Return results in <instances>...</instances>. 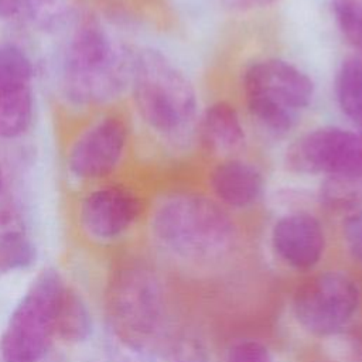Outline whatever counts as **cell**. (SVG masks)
I'll use <instances>...</instances> for the list:
<instances>
[{"instance_id": "5b68a950", "label": "cell", "mask_w": 362, "mask_h": 362, "mask_svg": "<svg viewBox=\"0 0 362 362\" xmlns=\"http://www.w3.org/2000/svg\"><path fill=\"white\" fill-rule=\"evenodd\" d=\"M65 284L54 269L33 279L0 335L1 362H41L57 338V307Z\"/></svg>"}, {"instance_id": "7a4b0ae2", "label": "cell", "mask_w": 362, "mask_h": 362, "mask_svg": "<svg viewBox=\"0 0 362 362\" xmlns=\"http://www.w3.org/2000/svg\"><path fill=\"white\" fill-rule=\"evenodd\" d=\"M148 228L157 247L191 270H215L238 246V229L218 201L182 192L161 199L150 214Z\"/></svg>"}, {"instance_id": "30bf717a", "label": "cell", "mask_w": 362, "mask_h": 362, "mask_svg": "<svg viewBox=\"0 0 362 362\" xmlns=\"http://www.w3.org/2000/svg\"><path fill=\"white\" fill-rule=\"evenodd\" d=\"M286 167L305 175L362 173V134L335 126L314 129L287 148Z\"/></svg>"}, {"instance_id": "52a82bcc", "label": "cell", "mask_w": 362, "mask_h": 362, "mask_svg": "<svg viewBox=\"0 0 362 362\" xmlns=\"http://www.w3.org/2000/svg\"><path fill=\"white\" fill-rule=\"evenodd\" d=\"M130 144V127L117 112H93L69 137L64 151L68 178L82 187L112 180Z\"/></svg>"}, {"instance_id": "3957f363", "label": "cell", "mask_w": 362, "mask_h": 362, "mask_svg": "<svg viewBox=\"0 0 362 362\" xmlns=\"http://www.w3.org/2000/svg\"><path fill=\"white\" fill-rule=\"evenodd\" d=\"M129 90L140 120L161 137H180L195 120L198 99L192 82L157 48L134 51Z\"/></svg>"}, {"instance_id": "8992f818", "label": "cell", "mask_w": 362, "mask_h": 362, "mask_svg": "<svg viewBox=\"0 0 362 362\" xmlns=\"http://www.w3.org/2000/svg\"><path fill=\"white\" fill-rule=\"evenodd\" d=\"M243 90L252 117L270 132L286 133L310 105L314 83L291 62L267 58L247 66Z\"/></svg>"}, {"instance_id": "cb8c5ba5", "label": "cell", "mask_w": 362, "mask_h": 362, "mask_svg": "<svg viewBox=\"0 0 362 362\" xmlns=\"http://www.w3.org/2000/svg\"><path fill=\"white\" fill-rule=\"evenodd\" d=\"M223 7L232 11H252L273 6L281 0H219Z\"/></svg>"}, {"instance_id": "4fadbf2b", "label": "cell", "mask_w": 362, "mask_h": 362, "mask_svg": "<svg viewBox=\"0 0 362 362\" xmlns=\"http://www.w3.org/2000/svg\"><path fill=\"white\" fill-rule=\"evenodd\" d=\"M262 173L250 163L226 160L218 164L211 174V189L216 201L232 209H245L259 201L263 194Z\"/></svg>"}, {"instance_id": "ba28073f", "label": "cell", "mask_w": 362, "mask_h": 362, "mask_svg": "<svg viewBox=\"0 0 362 362\" xmlns=\"http://www.w3.org/2000/svg\"><path fill=\"white\" fill-rule=\"evenodd\" d=\"M163 308L161 284L148 266L130 263L112 273L107 310L112 327L123 341L141 345L158 329Z\"/></svg>"}, {"instance_id": "7402d4cb", "label": "cell", "mask_w": 362, "mask_h": 362, "mask_svg": "<svg viewBox=\"0 0 362 362\" xmlns=\"http://www.w3.org/2000/svg\"><path fill=\"white\" fill-rule=\"evenodd\" d=\"M165 362H211L205 346L194 337L174 339L168 348Z\"/></svg>"}, {"instance_id": "277c9868", "label": "cell", "mask_w": 362, "mask_h": 362, "mask_svg": "<svg viewBox=\"0 0 362 362\" xmlns=\"http://www.w3.org/2000/svg\"><path fill=\"white\" fill-rule=\"evenodd\" d=\"M361 310V283L341 267H321L301 277L290 297L294 322L314 338L342 334L354 324Z\"/></svg>"}, {"instance_id": "44dd1931", "label": "cell", "mask_w": 362, "mask_h": 362, "mask_svg": "<svg viewBox=\"0 0 362 362\" xmlns=\"http://www.w3.org/2000/svg\"><path fill=\"white\" fill-rule=\"evenodd\" d=\"M223 362H276V356L267 342L253 337H243L228 345Z\"/></svg>"}, {"instance_id": "5bb4252c", "label": "cell", "mask_w": 362, "mask_h": 362, "mask_svg": "<svg viewBox=\"0 0 362 362\" xmlns=\"http://www.w3.org/2000/svg\"><path fill=\"white\" fill-rule=\"evenodd\" d=\"M199 136L212 153L226 154L239 150L245 143V129L235 106L223 100L208 106L199 122Z\"/></svg>"}, {"instance_id": "7c38bea8", "label": "cell", "mask_w": 362, "mask_h": 362, "mask_svg": "<svg viewBox=\"0 0 362 362\" xmlns=\"http://www.w3.org/2000/svg\"><path fill=\"white\" fill-rule=\"evenodd\" d=\"M269 242L277 263L300 277L321 269L328 252V236L322 222L305 211L277 218L272 225Z\"/></svg>"}, {"instance_id": "d6986e66", "label": "cell", "mask_w": 362, "mask_h": 362, "mask_svg": "<svg viewBox=\"0 0 362 362\" xmlns=\"http://www.w3.org/2000/svg\"><path fill=\"white\" fill-rule=\"evenodd\" d=\"M78 0H21L27 20L44 33L66 28L75 18Z\"/></svg>"}, {"instance_id": "603a6c76", "label": "cell", "mask_w": 362, "mask_h": 362, "mask_svg": "<svg viewBox=\"0 0 362 362\" xmlns=\"http://www.w3.org/2000/svg\"><path fill=\"white\" fill-rule=\"evenodd\" d=\"M342 243L349 260L362 267V215L342 221Z\"/></svg>"}, {"instance_id": "ac0fdd59", "label": "cell", "mask_w": 362, "mask_h": 362, "mask_svg": "<svg viewBox=\"0 0 362 362\" xmlns=\"http://www.w3.org/2000/svg\"><path fill=\"white\" fill-rule=\"evenodd\" d=\"M35 259V243L24 229L11 226L0 230V274L24 272Z\"/></svg>"}, {"instance_id": "6da1fadb", "label": "cell", "mask_w": 362, "mask_h": 362, "mask_svg": "<svg viewBox=\"0 0 362 362\" xmlns=\"http://www.w3.org/2000/svg\"><path fill=\"white\" fill-rule=\"evenodd\" d=\"M134 51L95 16H78L66 27L57 62L64 100L81 110H102L130 88Z\"/></svg>"}, {"instance_id": "9a60e30c", "label": "cell", "mask_w": 362, "mask_h": 362, "mask_svg": "<svg viewBox=\"0 0 362 362\" xmlns=\"http://www.w3.org/2000/svg\"><path fill=\"white\" fill-rule=\"evenodd\" d=\"M93 329V318L85 298L76 288L65 284L59 296L55 337L68 344L85 342Z\"/></svg>"}, {"instance_id": "9c48e42d", "label": "cell", "mask_w": 362, "mask_h": 362, "mask_svg": "<svg viewBox=\"0 0 362 362\" xmlns=\"http://www.w3.org/2000/svg\"><path fill=\"white\" fill-rule=\"evenodd\" d=\"M146 212L144 198L129 184L107 180L85 187L75 216L81 233L93 243L110 245L126 238Z\"/></svg>"}, {"instance_id": "2e32d148", "label": "cell", "mask_w": 362, "mask_h": 362, "mask_svg": "<svg viewBox=\"0 0 362 362\" xmlns=\"http://www.w3.org/2000/svg\"><path fill=\"white\" fill-rule=\"evenodd\" d=\"M318 199L321 205L342 221L362 215V173L325 177Z\"/></svg>"}, {"instance_id": "ffe728a7", "label": "cell", "mask_w": 362, "mask_h": 362, "mask_svg": "<svg viewBox=\"0 0 362 362\" xmlns=\"http://www.w3.org/2000/svg\"><path fill=\"white\" fill-rule=\"evenodd\" d=\"M328 3L342 37L362 54V0H328Z\"/></svg>"}, {"instance_id": "e0dca14e", "label": "cell", "mask_w": 362, "mask_h": 362, "mask_svg": "<svg viewBox=\"0 0 362 362\" xmlns=\"http://www.w3.org/2000/svg\"><path fill=\"white\" fill-rule=\"evenodd\" d=\"M335 93L342 113L362 129V58L345 59L337 74Z\"/></svg>"}, {"instance_id": "d4e9b609", "label": "cell", "mask_w": 362, "mask_h": 362, "mask_svg": "<svg viewBox=\"0 0 362 362\" xmlns=\"http://www.w3.org/2000/svg\"><path fill=\"white\" fill-rule=\"evenodd\" d=\"M21 13V0H0V21L14 20Z\"/></svg>"}, {"instance_id": "8fae6325", "label": "cell", "mask_w": 362, "mask_h": 362, "mask_svg": "<svg viewBox=\"0 0 362 362\" xmlns=\"http://www.w3.org/2000/svg\"><path fill=\"white\" fill-rule=\"evenodd\" d=\"M35 64L14 41H0V139L17 140L35 119Z\"/></svg>"}, {"instance_id": "484cf974", "label": "cell", "mask_w": 362, "mask_h": 362, "mask_svg": "<svg viewBox=\"0 0 362 362\" xmlns=\"http://www.w3.org/2000/svg\"><path fill=\"white\" fill-rule=\"evenodd\" d=\"M4 171H3V164H1V160H0V198L3 195V189H4Z\"/></svg>"}]
</instances>
